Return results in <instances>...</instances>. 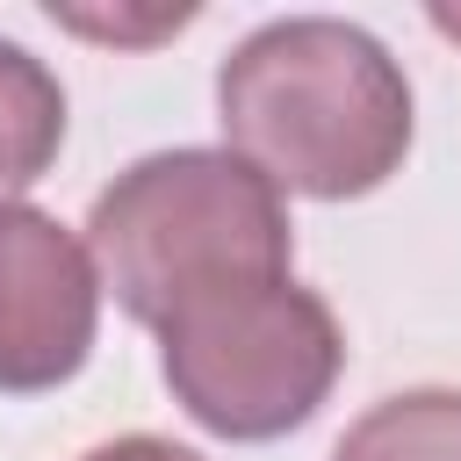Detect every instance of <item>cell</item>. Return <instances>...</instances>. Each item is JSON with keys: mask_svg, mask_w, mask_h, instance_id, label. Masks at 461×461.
I'll return each instance as SVG.
<instances>
[{"mask_svg": "<svg viewBox=\"0 0 461 461\" xmlns=\"http://www.w3.org/2000/svg\"><path fill=\"white\" fill-rule=\"evenodd\" d=\"M432 29H439V36H454V43H461V7H447V0H439V7H432Z\"/></svg>", "mask_w": 461, "mask_h": 461, "instance_id": "9", "label": "cell"}, {"mask_svg": "<svg viewBox=\"0 0 461 461\" xmlns=\"http://www.w3.org/2000/svg\"><path fill=\"white\" fill-rule=\"evenodd\" d=\"M65 144V86L58 72L0 36V202L36 187Z\"/></svg>", "mask_w": 461, "mask_h": 461, "instance_id": "5", "label": "cell"}, {"mask_svg": "<svg viewBox=\"0 0 461 461\" xmlns=\"http://www.w3.org/2000/svg\"><path fill=\"white\" fill-rule=\"evenodd\" d=\"M50 22L58 29H72V36H94V43H158V36H173V29H187L194 22V7H151V14H94V7H50Z\"/></svg>", "mask_w": 461, "mask_h": 461, "instance_id": "7", "label": "cell"}, {"mask_svg": "<svg viewBox=\"0 0 461 461\" xmlns=\"http://www.w3.org/2000/svg\"><path fill=\"white\" fill-rule=\"evenodd\" d=\"M216 122L281 194L360 202L411 151V79L360 22L288 14L223 58Z\"/></svg>", "mask_w": 461, "mask_h": 461, "instance_id": "1", "label": "cell"}, {"mask_svg": "<svg viewBox=\"0 0 461 461\" xmlns=\"http://www.w3.org/2000/svg\"><path fill=\"white\" fill-rule=\"evenodd\" d=\"M79 461H202V454H194V447H173V439H158V432H130V439H108V447L79 454Z\"/></svg>", "mask_w": 461, "mask_h": 461, "instance_id": "8", "label": "cell"}, {"mask_svg": "<svg viewBox=\"0 0 461 461\" xmlns=\"http://www.w3.org/2000/svg\"><path fill=\"white\" fill-rule=\"evenodd\" d=\"M331 461H461V389H403L360 411Z\"/></svg>", "mask_w": 461, "mask_h": 461, "instance_id": "6", "label": "cell"}, {"mask_svg": "<svg viewBox=\"0 0 461 461\" xmlns=\"http://www.w3.org/2000/svg\"><path fill=\"white\" fill-rule=\"evenodd\" d=\"M101 331V267L50 209L0 202V389L36 396L86 367Z\"/></svg>", "mask_w": 461, "mask_h": 461, "instance_id": "4", "label": "cell"}, {"mask_svg": "<svg viewBox=\"0 0 461 461\" xmlns=\"http://www.w3.org/2000/svg\"><path fill=\"white\" fill-rule=\"evenodd\" d=\"M158 367L202 432L252 447L317 418L346 367V331L317 288L267 274L180 303L158 324Z\"/></svg>", "mask_w": 461, "mask_h": 461, "instance_id": "3", "label": "cell"}, {"mask_svg": "<svg viewBox=\"0 0 461 461\" xmlns=\"http://www.w3.org/2000/svg\"><path fill=\"white\" fill-rule=\"evenodd\" d=\"M86 252L101 267V288L151 331L209 288L295 274L281 187L230 144H180L115 173L94 194Z\"/></svg>", "mask_w": 461, "mask_h": 461, "instance_id": "2", "label": "cell"}]
</instances>
